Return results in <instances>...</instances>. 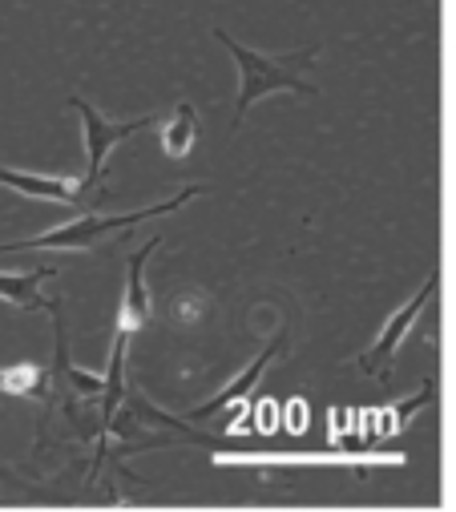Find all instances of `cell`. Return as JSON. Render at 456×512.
<instances>
[{
  "label": "cell",
  "instance_id": "cell-1",
  "mask_svg": "<svg viewBox=\"0 0 456 512\" xmlns=\"http://www.w3.org/2000/svg\"><path fill=\"white\" fill-rule=\"evenodd\" d=\"M214 37L222 41V49H226V53H231V57L239 61V81H243V89H239L235 125H243L247 109H251L255 101H263L267 93L291 89V93L315 97V85L299 77V69H303V65H311V57H315V49H311V45H307V49H299V53H287V57H267V53H255V49L239 45L235 37H226L222 29H214Z\"/></svg>",
  "mask_w": 456,
  "mask_h": 512
},
{
  "label": "cell",
  "instance_id": "cell-2",
  "mask_svg": "<svg viewBox=\"0 0 456 512\" xmlns=\"http://www.w3.org/2000/svg\"><path fill=\"white\" fill-rule=\"evenodd\" d=\"M194 194H202V186H186V190H178L170 202H154V206H142V210H134V214H85V218L65 222V226H57V230H49V234H37V238H25V242H5V246H0V254H13V250H93L105 234H113V230H134V226L146 222V218L170 214V210H178L182 202H190Z\"/></svg>",
  "mask_w": 456,
  "mask_h": 512
},
{
  "label": "cell",
  "instance_id": "cell-3",
  "mask_svg": "<svg viewBox=\"0 0 456 512\" xmlns=\"http://www.w3.org/2000/svg\"><path fill=\"white\" fill-rule=\"evenodd\" d=\"M69 105L81 113V130H85V174H81V190L89 194V190L101 182V174H105L109 150L118 146V142H126L130 134L158 125V117L150 113V117H134V121H105L85 97H69Z\"/></svg>",
  "mask_w": 456,
  "mask_h": 512
},
{
  "label": "cell",
  "instance_id": "cell-4",
  "mask_svg": "<svg viewBox=\"0 0 456 512\" xmlns=\"http://www.w3.org/2000/svg\"><path fill=\"white\" fill-rule=\"evenodd\" d=\"M436 287H440V271H428V279H424V287L388 319V327L380 331V339L368 347V355L360 359L364 363V371H372V375H380L384 371V363H392V355H396V347L408 339V331L416 327V319H420V311L432 303V295H436Z\"/></svg>",
  "mask_w": 456,
  "mask_h": 512
},
{
  "label": "cell",
  "instance_id": "cell-5",
  "mask_svg": "<svg viewBox=\"0 0 456 512\" xmlns=\"http://www.w3.org/2000/svg\"><path fill=\"white\" fill-rule=\"evenodd\" d=\"M0 186H9L25 198H41V202H61V206H81L85 190L81 178H49V174H25V170H9L0 166Z\"/></svg>",
  "mask_w": 456,
  "mask_h": 512
},
{
  "label": "cell",
  "instance_id": "cell-6",
  "mask_svg": "<svg viewBox=\"0 0 456 512\" xmlns=\"http://www.w3.org/2000/svg\"><path fill=\"white\" fill-rule=\"evenodd\" d=\"M162 246V238H150L142 250L130 254V275H126V299H122V315H118V327L122 331H138L150 323V291H146V259Z\"/></svg>",
  "mask_w": 456,
  "mask_h": 512
},
{
  "label": "cell",
  "instance_id": "cell-7",
  "mask_svg": "<svg viewBox=\"0 0 456 512\" xmlns=\"http://www.w3.org/2000/svg\"><path fill=\"white\" fill-rule=\"evenodd\" d=\"M279 347H283V335H275V339H271V343H267V347L259 351V359H255V363H251V367H247V371H243V375H239V379L231 383V388H222V392H218L214 400H206L202 408H194V412H190V420H210V416H218L222 408H231V404L247 400V396H251V388H255V383L263 379L267 363H271V359L279 355Z\"/></svg>",
  "mask_w": 456,
  "mask_h": 512
},
{
  "label": "cell",
  "instance_id": "cell-8",
  "mask_svg": "<svg viewBox=\"0 0 456 512\" xmlns=\"http://www.w3.org/2000/svg\"><path fill=\"white\" fill-rule=\"evenodd\" d=\"M126 343H130V331H113V347H109V371H105V392H101V416L105 424H113L118 416L122 400H126Z\"/></svg>",
  "mask_w": 456,
  "mask_h": 512
},
{
  "label": "cell",
  "instance_id": "cell-9",
  "mask_svg": "<svg viewBox=\"0 0 456 512\" xmlns=\"http://www.w3.org/2000/svg\"><path fill=\"white\" fill-rule=\"evenodd\" d=\"M194 142H198V113H194V105L178 101L170 121L162 125V150L170 158H186L194 150Z\"/></svg>",
  "mask_w": 456,
  "mask_h": 512
},
{
  "label": "cell",
  "instance_id": "cell-10",
  "mask_svg": "<svg viewBox=\"0 0 456 512\" xmlns=\"http://www.w3.org/2000/svg\"><path fill=\"white\" fill-rule=\"evenodd\" d=\"M53 279V267H41V271H25V275H0V299L21 307V311H37V307H49L41 299V283Z\"/></svg>",
  "mask_w": 456,
  "mask_h": 512
},
{
  "label": "cell",
  "instance_id": "cell-11",
  "mask_svg": "<svg viewBox=\"0 0 456 512\" xmlns=\"http://www.w3.org/2000/svg\"><path fill=\"white\" fill-rule=\"evenodd\" d=\"M45 367L37 363H13V367H0V392L5 396H45Z\"/></svg>",
  "mask_w": 456,
  "mask_h": 512
},
{
  "label": "cell",
  "instance_id": "cell-12",
  "mask_svg": "<svg viewBox=\"0 0 456 512\" xmlns=\"http://www.w3.org/2000/svg\"><path fill=\"white\" fill-rule=\"evenodd\" d=\"M202 307H206L202 295H194V291L178 295V299H174V323H194V319L202 315Z\"/></svg>",
  "mask_w": 456,
  "mask_h": 512
},
{
  "label": "cell",
  "instance_id": "cell-13",
  "mask_svg": "<svg viewBox=\"0 0 456 512\" xmlns=\"http://www.w3.org/2000/svg\"><path fill=\"white\" fill-rule=\"evenodd\" d=\"M424 404H432V383H428V388H424L420 396H412L408 404H400V408L392 412V416H396V420H392V428H404V424H408V420H412V416H416Z\"/></svg>",
  "mask_w": 456,
  "mask_h": 512
}]
</instances>
